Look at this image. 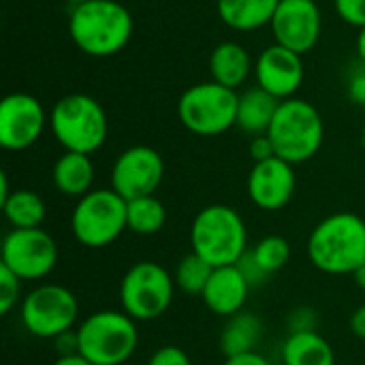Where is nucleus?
I'll return each instance as SVG.
<instances>
[{
  "label": "nucleus",
  "mask_w": 365,
  "mask_h": 365,
  "mask_svg": "<svg viewBox=\"0 0 365 365\" xmlns=\"http://www.w3.org/2000/svg\"><path fill=\"white\" fill-rule=\"evenodd\" d=\"M267 137L278 158L302 165L319 154L325 139V122L312 103L293 96L280 103Z\"/></svg>",
  "instance_id": "obj_5"
},
{
  "label": "nucleus",
  "mask_w": 365,
  "mask_h": 365,
  "mask_svg": "<svg viewBox=\"0 0 365 365\" xmlns=\"http://www.w3.org/2000/svg\"><path fill=\"white\" fill-rule=\"evenodd\" d=\"M237 267L242 269V274H244V278L248 280V284L255 289V287H261V284H265L267 282V278H269V274L257 263V259H255V255L248 250L242 259H240V263H237Z\"/></svg>",
  "instance_id": "obj_32"
},
{
  "label": "nucleus",
  "mask_w": 365,
  "mask_h": 365,
  "mask_svg": "<svg viewBox=\"0 0 365 365\" xmlns=\"http://www.w3.org/2000/svg\"><path fill=\"white\" fill-rule=\"evenodd\" d=\"M126 205L128 201L120 197L113 188H92L88 195L77 199L71 214L73 237L92 250L111 246L126 227Z\"/></svg>",
  "instance_id": "obj_7"
},
{
  "label": "nucleus",
  "mask_w": 365,
  "mask_h": 365,
  "mask_svg": "<svg viewBox=\"0 0 365 365\" xmlns=\"http://www.w3.org/2000/svg\"><path fill=\"white\" fill-rule=\"evenodd\" d=\"M280 103L282 101H278L276 96H272L269 92H265L259 86L244 90L240 94V103H237L235 126L240 130H244L246 135H250V137L267 135Z\"/></svg>",
  "instance_id": "obj_19"
},
{
  "label": "nucleus",
  "mask_w": 365,
  "mask_h": 365,
  "mask_svg": "<svg viewBox=\"0 0 365 365\" xmlns=\"http://www.w3.org/2000/svg\"><path fill=\"white\" fill-rule=\"evenodd\" d=\"M47 124L41 101L28 92H11L0 103V145L9 152L28 150Z\"/></svg>",
  "instance_id": "obj_13"
},
{
  "label": "nucleus",
  "mask_w": 365,
  "mask_h": 365,
  "mask_svg": "<svg viewBox=\"0 0 365 365\" xmlns=\"http://www.w3.org/2000/svg\"><path fill=\"white\" fill-rule=\"evenodd\" d=\"M265 334L261 317L255 312L242 310L233 317H229L222 336H220V351L225 357H237L246 353H257V346L261 344Z\"/></svg>",
  "instance_id": "obj_22"
},
{
  "label": "nucleus",
  "mask_w": 365,
  "mask_h": 365,
  "mask_svg": "<svg viewBox=\"0 0 365 365\" xmlns=\"http://www.w3.org/2000/svg\"><path fill=\"white\" fill-rule=\"evenodd\" d=\"M0 207L11 229H38L47 216V205L43 197L28 188H15L0 203Z\"/></svg>",
  "instance_id": "obj_24"
},
{
  "label": "nucleus",
  "mask_w": 365,
  "mask_h": 365,
  "mask_svg": "<svg viewBox=\"0 0 365 365\" xmlns=\"http://www.w3.org/2000/svg\"><path fill=\"white\" fill-rule=\"evenodd\" d=\"M280 357L282 365H336L334 346L319 331L289 334Z\"/></svg>",
  "instance_id": "obj_23"
},
{
  "label": "nucleus",
  "mask_w": 365,
  "mask_h": 365,
  "mask_svg": "<svg viewBox=\"0 0 365 365\" xmlns=\"http://www.w3.org/2000/svg\"><path fill=\"white\" fill-rule=\"evenodd\" d=\"M49 126L64 152H79L92 156L107 141V113L103 105L90 94L62 96L49 115Z\"/></svg>",
  "instance_id": "obj_6"
},
{
  "label": "nucleus",
  "mask_w": 365,
  "mask_h": 365,
  "mask_svg": "<svg viewBox=\"0 0 365 365\" xmlns=\"http://www.w3.org/2000/svg\"><path fill=\"white\" fill-rule=\"evenodd\" d=\"M79 355L92 365H126L139 346L137 321L124 310H98L77 325Z\"/></svg>",
  "instance_id": "obj_4"
},
{
  "label": "nucleus",
  "mask_w": 365,
  "mask_h": 365,
  "mask_svg": "<svg viewBox=\"0 0 365 365\" xmlns=\"http://www.w3.org/2000/svg\"><path fill=\"white\" fill-rule=\"evenodd\" d=\"M0 263L21 282L43 280L58 265V244L45 229H11L0 248Z\"/></svg>",
  "instance_id": "obj_11"
},
{
  "label": "nucleus",
  "mask_w": 365,
  "mask_h": 365,
  "mask_svg": "<svg viewBox=\"0 0 365 365\" xmlns=\"http://www.w3.org/2000/svg\"><path fill=\"white\" fill-rule=\"evenodd\" d=\"M250 284L244 278L242 269L237 265H227V267H214L201 299L210 312L216 317H233L244 310L250 293Z\"/></svg>",
  "instance_id": "obj_17"
},
{
  "label": "nucleus",
  "mask_w": 365,
  "mask_h": 365,
  "mask_svg": "<svg viewBox=\"0 0 365 365\" xmlns=\"http://www.w3.org/2000/svg\"><path fill=\"white\" fill-rule=\"evenodd\" d=\"M167 225V210L154 195L139 197L126 205V227L135 235H156Z\"/></svg>",
  "instance_id": "obj_25"
},
{
  "label": "nucleus",
  "mask_w": 365,
  "mask_h": 365,
  "mask_svg": "<svg viewBox=\"0 0 365 365\" xmlns=\"http://www.w3.org/2000/svg\"><path fill=\"white\" fill-rule=\"evenodd\" d=\"M336 13L342 21L349 26H355L359 30L365 28V0H334Z\"/></svg>",
  "instance_id": "obj_30"
},
{
  "label": "nucleus",
  "mask_w": 365,
  "mask_h": 365,
  "mask_svg": "<svg viewBox=\"0 0 365 365\" xmlns=\"http://www.w3.org/2000/svg\"><path fill=\"white\" fill-rule=\"evenodd\" d=\"M255 68L252 58L248 49L235 41H222L218 43L210 53V75L212 81L237 90Z\"/></svg>",
  "instance_id": "obj_18"
},
{
  "label": "nucleus",
  "mask_w": 365,
  "mask_h": 365,
  "mask_svg": "<svg viewBox=\"0 0 365 365\" xmlns=\"http://www.w3.org/2000/svg\"><path fill=\"white\" fill-rule=\"evenodd\" d=\"M64 2H68L71 6H77V4H83V2H88V0H64Z\"/></svg>",
  "instance_id": "obj_42"
},
{
  "label": "nucleus",
  "mask_w": 365,
  "mask_h": 365,
  "mask_svg": "<svg viewBox=\"0 0 365 365\" xmlns=\"http://www.w3.org/2000/svg\"><path fill=\"white\" fill-rule=\"evenodd\" d=\"M175 295L173 276L154 261H139L124 274L120 282V306L137 323L163 317Z\"/></svg>",
  "instance_id": "obj_9"
},
{
  "label": "nucleus",
  "mask_w": 365,
  "mask_h": 365,
  "mask_svg": "<svg viewBox=\"0 0 365 365\" xmlns=\"http://www.w3.org/2000/svg\"><path fill=\"white\" fill-rule=\"evenodd\" d=\"M214 267L210 263H205L199 255L190 252L186 257L180 259L178 267H175V274H173V280H175V287L182 291V293H188V295H201L210 276H212Z\"/></svg>",
  "instance_id": "obj_26"
},
{
  "label": "nucleus",
  "mask_w": 365,
  "mask_h": 365,
  "mask_svg": "<svg viewBox=\"0 0 365 365\" xmlns=\"http://www.w3.org/2000/svg\"><path fill=\"white\" fill-rule=\"evenodd\" d=\"M135 30L130 11L118 0H88L71 9L68 36L75 47L92 58L120 53Z\"/></svg>",
  "instance_id": "obj_1"
},
{
  "label": "nucleus",
  "mask_w": 365,
  "mask_h": 365,
  "mask_svg": "<svg viewBox=\"0 0 365 365\" xmlns=\"http://www.w3.org/2000/svg\"><path fill=\"white\" fill-rule=\"evenodd\" d=\"M248 152H250V158H252L255 163H263V160H269V158L276 156L274 143H272V139H269L267 135H257V137H252V139H250Z\"/></svg>",
  "instance_id": "obj_33"
},
{
  "label": "nucleus",
  "mask_w": 365,
  "mask_h": 365,
  "mask_svg": "<svg viewBox=\"0 0 365 365\" xmlns=\"http://www.w3.org/2000/svg\"><path fill=\"white\" fill-rule=\"evenodd\" d=\"M190 246L212 267L237 265L248 252V229L237 210L214 203L203 207L190 227Z\"/></svg>",
  "instance_id": "obj_3"
},
{
  "label": "nucleus",
  "mask_w": 365,
  "mask_h": 365,
  "mask_svg": "<svg viewBox=\"0 0 365 365\" xmlns=\"http://www.w3.org/2000/svg\"><path fill=\"white\" fill-rule=\"evenodd\" d=\"M53 365H92L86 357H81L79 353L77 355H66V357H58Z\"/></svg>",
  "instance_id": "obj_38"
},
{
  "label": "nucleus",
  "mask_w": 365,
  "mask_h": 365,
  "mask_svg": "<svg viewBox=\"0 0 365 365\" xmlns=\"http://www.w3.org/2000/svg\"><path fill=\"white\" fill-rule=\"evenodd\" d=\"M351 331L359 340H365V304L351 314Z\"/></svg>",
  "instance_id": "obj_37"
},
{
  "label": "nucleus",
  "mask_w": 365,
  "mask_h": 365,
  "mask_svg": "<svg viewBox=\"0 0 365 365\" xmlns=\"http://www.w3.org/2000/svg\"><path fill=\"white\" fill-rule=\"evenodd\" d=\"M222 365H274L265 355L257 353H246V355H237V357H227V361Z\"/></svg>",
  "instance_id": "obj_36"
},
{
  "label": "nucleus",
  "mask_w": 365,
  "mask_h": 365,
  "mask_svg": "<svg viewBox=\"0 0 365 365\" xmlns=\"http://www.w3.org/2000/svg\"><path fill=\"white\" fill-rule=\"evenodd\" d=\"M51 180L60 195L81 199L92 190L94 184L92 158L79 152H64L51 169Z\"/></svg>",
  "instance_id": "obj_20"
},
{
  "label": "nucleus",
  "mask_w": 365,
  "mask_h": 365,
  "mask_svg": "<svg viewBox=\"0 0 365 365\" xmlns=\"http://www.w3.org/2000/svg\"><path fill=\"white\" fill-rule=\"evenodd\" d=\"M24 329L38 340H56L60 334L75 329L79 302L62 284H38L19 304Z\"/></svg>",
  "instance_id": "obj_10"
},
{
  "label": "nucleus",
  "mask_w": 365,
  "mask_h": 365,
  "mask_svg": "<svg viewBox=\"0 0 365 365\" xmlns=\"http://www.w3.org/2000/svg\"><path fill=\"white\" fill-rule=\"evenodd\" d=\"M349 98L355 105H365V66L355 71L349 79Z\"/></svg>",
  "instance_id": "obj_35"
},
{
  "label": "nucleus",
  "mask_w": 365,
  "mask_h": 365,
  "mask_svg": "<svg viewBox=\"0 0 365 365\" xmlns=\"http://www.w3.org/2000/svg\"><path fill=\"white\" fill-rule=\"evenodd\" d=\"M237 90L216 81H201L182 92L178 101V118L182 126L199 137H216L235 126Z\"/></svg>",
  "instance_id": "obj_8"
},
{
  "label": "nucleus",
  "mask_w": 365,
  "mask_h": 365,
  "mask_svg": "<svg viewBox=\"0 0 365 365\" xmlns=\"http://www.w3.org/2000/svg\"><path fill=\"white\" fill-rule=\"evenodd\" d=\"M53 344H56L58 357L77 355V353H79V338H77V329H71V331L60 334V336L53 340Z\"/></svg>",
  "instance_id": "obj_34"
},
{
  "label": "nucleus",
  "mask_w": 365,
  "mask_h": 365,
  "mask_svg": "<svg viewBox=\"0 0 365 365\" xmlns=\"http://www.w3.org/2000/svg\"><path fill=\"white\" fill-rule=\"evenodd\" d=\"M165 178V160L150 145L126 148L111 167V188L126 201L150 197Z\"/></svg>",
  "instance_id": "obj_12"
},
{
  "label": "nucleus",
  "mask_w": 365,
  "mask_h": 365,
  "mask_svg": "<svg viewBox=\"0 0 365 365\" xmlns=\"http://www.w3.org/2000/svg\"><path fill=\"white\" fill-rule=\"evenodd\" d=\"M310 263L329 276H353L365 263V220L353 212L323 218L308 237Z\"/></svg>",
  "instance_id": "obj_2"
},
{
  "label": "nucleus",
  "mask_w": 365,
  "mask_h": 365,
  "mask_svg": "<svg viewBox=\"0 0 365 365\" xmlns=\"http://www.w3.org/2000/svg\"><path fill=\"white\" fill-rule=\"evenodd\" d=\"M145 365H192L190 364V357L184 349L180 346H173V344H167V346H160L158 351H154L148 359Z\"/></svg>",
  "instance_id": "obj_31"
},
{
  "label": "nucleus",
  "mask_w": 365,
  "mask_h": 365,
  "mask_svg": "<svg viewBox=\"0 0 365 365\" xmlns=\"http://www.w3.org/2000/svg\"><path fill=\"white\" fill-rule=\"evenodd\" d=\"M289 334H304V331H317L319 327V314L310 306H299L289 312L287 317Z\"/></svg>",
  "instance_id": "obj_29"
},
{
  "label": "nucleus",
  "mask_w": 365,
  "mask_h": 365,
  "mask_svg": "<svg viewBox=\"0 0 365 365\" xmlns=\"http://www.w3.org/2000/svg\"><path fill=\"white\" fill-rule=\"evenodd\" d=\"M295 165L274 156L263 163H255L248 180L246 192L252 205L263 212H278L287 207L295 195Z\"/></svg>",
  "instance_id": "obj_15"
},
{
  "label": "nucleus",
  "mask_w": 365,
  "mask_h": 365,
  "mask_svg": "<svg viewBox=\"0 0 365 365\" xmlns=\"http://www.w3.org/2000/svg\"><path fill=\"white\" fill-rule=\"evenodd\" d=\"M269 28L278 45L304 56L321 38L323 15L314 0H280Z\"/></svg>",
  "instance_id": "obj_14"
},
{
  "label": "nucleus",
  "mask_w": 365,
  "mask_h": 365,
  "mask_svg": "<svg viewBox=\"0 0 365 365\" xmlns=\"http://www.w3.org/2000/svg\"><path fill=\"white\" fill-rule=\"evenodd\" d=\"M278 4L280 0H218L216 9L225 26L252 32L272 24Z\"/></svg>",
  "instance_id": "obj_21"
},
{
  "label": "nucleus",
  "mask_w": 365,
  "mask_h": 365,
  "mask_svg": "<svg viewBox=\"0 0 365 365\" xmlns=\"http://www.w3.org/2000/svg\"><path fill=\"white\" fill-rule=\"evenodd\" d=\"M126 365H133V364H126Z\"/></svg>",
  "instance_id": "obj_43"
},
{
  "label": "nucleus",
  "mask_w": 365,
  "mask_h": 365,
  "mask_svg": "<svg viewBox=\"0 0 365 365\" xmlns=\"http://www.w3.org/2000/svg\"><path fill=\"white\" fill-rule=\"evenodd\" d=\"M257 86L276 96L278 101L293 98L304 83L306 71L299 53L274 43L265 47L255 64Z\"/></svg>",
  "instance_id": "obj_16"
},
{
  "label": "nucleus",
  "mask_w": 365,
  "mask_h": 365,
  "mask_svg": "<svg viewBox=\"0 0 365 365\" xmlns=\"http://www.w3.org/2000/svg\"><path fill=\"white\" fill-rule=\"evenodd\" d=\"M21 299V280L0 263V314L6 317Z\"/></svg>",
  "instance_id": "obj_28"
},
{
  "label": "nucleus",
  "mask_w": 365,
  "mask_h": 365,
  "mask_svg": "<svg viewBox=\"0 0 365 365\" xmlns=\"http://www.w3.org/2000/svg\"><path fill=\"white\" fill-rule=\"evenodd\" d=\"M11 192H13V190L9 188V178H6V173L2 171V173H0V203H2Z\"/></svg>",
  "instance_id": "obj_39"
},
{
  "label": "nucleus",
  "mask_w": 365,
  "mask_h": 365,
  "mask_svg": "<svg viewBox=\"0 0 365 365\" xmlns=\"http://www.w3.org/2000/svg\"><path fill=\"white\" fill-rule=\"evenodd\" d=\"M357 53H359V62L365 66V28L359 30V36H357Z\"/></svg>",
  "instance_id": "obj_40"
},
{
  "label": "nucleus",
  "mask_w": 365,
  "mask_h": 365,
  "mask_svg": "<svg viewBox=\"0 0 365 365\" xmlns=\"http://www.w3.org/2000/svg\"><path fill=\"white\" fill-rule=\"evenodd\" d=\"M250 252L269 276L287 267V263L291 261V244L282 235H267L259 240Z\"/></svg>",
  "instance_id": "obj_27"
},
{
  "label": "nucleus",
  "mask_w": 365,
  "mask_h": 365,
  "mask_svg": "<svg viewBox=\"0 0 365 365\" xmlns=\"http://www.w3.org/2000/svg\"><path fill=\"white\" fill-rule=\"evenodd\" d=\"M353 280H355V284H357L361 291H365V263L353 274Z\"/></svg>",
  "instance_id": "obj_41"
}]
</instances>
